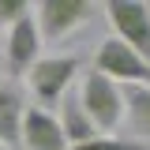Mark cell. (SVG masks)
Here are the masks:
<instances>
[{
  "instance_id": "cell-1",
  "label": "cell",
  "mask_w": 150,
  "mask_h": 150,
  "mask_svg": "<svg viewBox=\"0 0 150 150\" xmlns=\"http://www.w3.org/2000/svg\"><path fill=\"white\" fill-rule=\"evenodd\" d=\"M75 75H79V56L64 53V56H38L34 68L26 71V83H30V94L38 98V109H49L60 105V98L71 90Z\"/></svg>"
},
{
  "instance_id": "cell-2",
  "label": "cell",
  "mask_w": 150,
  "mask_h": 150,
  "mask_svg": "<svg viewBox=\"0 0 150 150\" xmlns=\"http://www.w3.org/2000/svg\"><path fill=\"white\" fill-rule=\"evenodd\" d=\"M75 94H79V101H83V109H86V116H90V124L98 131H112L120 124V116H124V90L112 79H105L98 71H86L79 79Z\"/></svg>"
},
{
  "instance_id": "cell-3",
  "label": "cell",
  "mask_w": 150,
  "mask_h": 150,
  "mask_svg": "<svg viewBox=\"0 0 150 150\" xmlns=\"http://www.w3.org/2000/svg\"><path fill=\"white\" fill-rule=\"evenodd\" d=\"M105 19H109L116 41H124L131 53H139L150 64V4H139V0H105Z\"/></svg>"
},
{
  "instance_id": "cell-4",
  "label": "cell",
  "mask_w": 150,
  "mask_h": 150,
  "mask_svg": "<svg viewBox=\"0 0 150 150\" xmlns=\"http://www.w3.org/2000/svg\"><path fill=\"white\" fill-rule=\"evenodd\" d=\"M94 71L112 79L116 86H150V64L139 53H131L124 41L105 38L94 53Z\"/></svg>"
},
{
  "instance_id": "cell-5",
  "label": "cell",
  "mask_w": 150,
  "mask_h": 150,
  "mask_svg": "<svg viewBox=\"0 0 150 150\" xmlns=\"http://www.w3.org/2000/svg\"><path fill=\"white\" fill-rule=\"evenodd\" d=\"M90 15H94L90 0H41V4H34V23L41 41H64L83 23H90Z\"/></svg>"
},
{
  "instance_id": "cell-6",
  "label": "cell",
  "mask_w": 150,
  "mask_h": 150,
  "mask_svg": "<svg viewBox=\"0 0 150 150\" xmlns=\"http://www.w3.org/2000/svg\"><path fill=\"white\" fill-rule=\"evenodd\" d=\"M38 56H41V34H38L34 15H26V19H19L15 26H8V41H4L8 75H26Z\"/></svg>"
},
{
  "instance_id": "cell-7",
  "label": "cell",
  "mask_w": 150,
  "mask_h": 150,
  "mask_svg": "<svg viewBox=\"0 0 150 150\" xmlns=\"http://www.w3.org/2000/svg\"><path fill=\"white\" fill-rule=\"evenodd\" d=\"M19 146L23 150H68V143H64L60 120H56L49 109L26 105L23 128H19Z\"/></svg>"
},
{
  "instance_id": "cell-8",
  "label": "cell",
  "mask_w": 150,
  "mask_h": 150,
  "mask_svg": "<svg viewBox=\"0 0 150 150\" xmlns=\"http://www.w3.org/2000/svg\"><path fill=\"white\" fill-rule=\"evenodd\" d=\"M26 98L15 79H4L0 86V146H19V128H23Z\"/></svg>"
},
{
  "instance_id": "cell-9",
  "label": "cell",
  "mask_w": 150,
  "mask_h": 150,
  "mask_svg": "<svg viewBox=\"0 0 150 150\" xmlns=\"http://www.w3.org/2000/svg\"><path fill=\"white\" fill-rule=\"evenodd\" d=\"M60 131H64V143L68 146H79V143H90V139H98V128L90 124V116H86V109H83V101H79V94L68 90L64 98H60Z\"/></svg>"
},
{
  "instance_id": "cell-10",
  "label": "cell",
  "mask_w": 150,
  "mask_h": 150,
  "mask_svg": "<svg viewBox=\"0 0 150 150\" xmlns=\"http://www.w3.org/2000/svg\"><path fill=\"white\" fill-rule=\"evenodd\" d=\"M124 90V112L139 135H150V86H120Z\"/></svg>"
},
{
  "instance_id": "cell-11",
  "label": "cell",
  "mask_w": 150,
  "mask_h": 150,
  "mask_svg": "<svg viewBox=\"0 0 150 150\" xmlns=\"http://www.w3.org/2000/svg\"><path fill=\"white\" fill-rule=\"evenodd\" d=\"M68 150H150V143L143 139H112V135H98L90 143H79V146H68Z\"/></svg>"
},
{
  "instance_id": "cell-12",
  "label": "cell",
  "mask_w": 150,
  "mask_h": 150,
  "mask_svg": "<svg viewBox=\"0 0 150 150\" xmlns=\"http://www.w3.org/2000/svg\"><path fill=\"white\" fill-rule=\"evenodd\" d=\"M34 15V8L26 4V0H0V23L4 26H15L19 19Z\"/></svg>"
},
{
  "instance_id": "cell-13",
  "label": "cell",
  "mask_w": 150,
  "mask_h": 150,
  "mask_svg": "<svg viewBox=\"0 0 150 150\" xmlns=\"http://www.w3.org/2000/svg\"><path fill=\"white\" fill-rule=\"evenodd\" d=\"M0 86H4V75H0Z\"/></svg>"
}]
</instances>
